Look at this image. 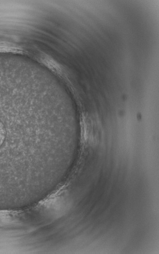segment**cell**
Masks as SVG:
<instances>
[{
    "mask_svg": "<svg viewBox=\"0 0 159 254\" xmlns=\"http://www.w3.org/2000/svg\"><path fill=\"white\" fill-rule=\"evenodd\" d=\"M6 137V130L3 124L0 121V146H1Z\"/></svg>",
    "mask_w": 159,
    "mask_h": 254,
    "instance_id": "1",
    "label": "cell"
}]
</instances>
